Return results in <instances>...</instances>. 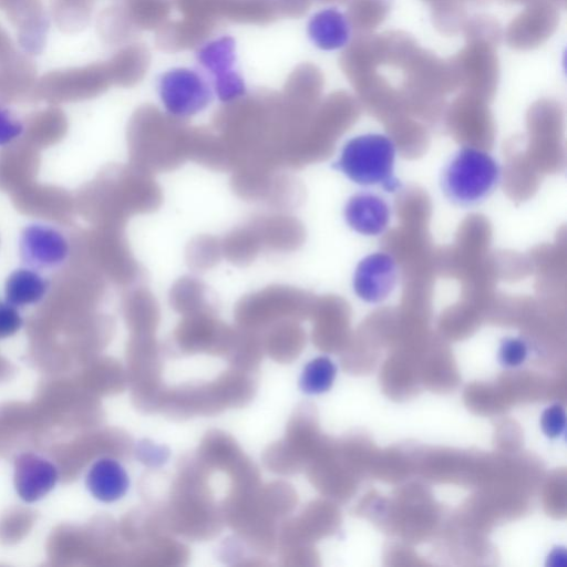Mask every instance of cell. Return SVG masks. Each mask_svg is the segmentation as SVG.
<instances>
[{
  "label": "cell",
  "instance_id": "cell-10",
  "mask_svg": "<svg viewBox=\"0 0 567 567\" xmlns=\"http://www.w3.org/2000/svg\"><path fill=\"white\" fill-rule=\"evenodd\" d=\"M20 252L24 262L33 268H52L66 259L69 244L56 229L31 225L22 233Z\"/></svg>",
  "mask_w": 567,
  "mask_h": 567
},
{
  "label": "cell",
  "instance_id": "cell-17",
  "mask_svg": "<svg viewBox=\"0 0 567 567\" xmlns=\"http://www.w3.org/2000/svg\"><path fill=\"white\" fill-rule=\"evenodd\" d=\"M337 375L333 361L324 355L317 357L305 365L299 386L307 394H321L332 386Z\"/></svg>",
  "mask_w": 567,
  "mask_h": 567
},
{
  "label": "cell",
  "instance_id": "cell-11",
  "mask_svg": "<svg viewBox=\"0 0 567 567\" xmlns=\"http://www.w3.org/2000/svg\"><path fill=\"white\" fill-rule=\"evenodd\" d=\"M100 70L94 65L50 71L37 82L35 90L51 101L75 100L91 93L99 84Z\"/></svg>",
  "mask_w": 567,
  "mask_h": 567
},
{
  "label": "cell",
  "instance_id": "cell-14",
  "mask_svg": "<svg viewBox=\"0 0 567 567\" xmlns=\"http://www.w3.org/2000/svg\"><path fill=\"white\" fill-rule=\"evenodd\" d=\"M37 68L30 55L14 51L0 59V100H11L35 90Z\"/></svg>",
  "mask_w": 567,
  "mask_h": 567
},
{
  "label": "cell",
  "instance_id": "cell-7",
  "mask_svg": "<svg viewBox=\"0 0 567 567\" xmlns=\"http://www.w3.org/2000/svg\"><path fill=\"white\" fill-rule=\"evenodd\" d=\"M399 279L395 259L384 251L363 257L357 265L352 288L354 293L367 303H380L393 292Z\"/></svg>",
  "mask_w": 567,
  "mask_h": 567
},
{
  "label": "cell",
  "instance_id": "cell-12",
  "mask_svg": "<svg viewBox=\"0 0 567 567\" xmlns=\"http://www.w3.org/2000/svg\"><path fill=\"white\" fill-rule=\"evenodd\" d=\"M347 225L363 236H380L389 227L391 208L380 195L361 190L349 197L343 208Z\"/></svg>",
  "mask_w": 567,
  "mask_h": 567
},
{
  "label": "cell",
  "instance_id": "cell-1",
  "mask_svg": "<svg viewBox=\"0 0 567 567\" xmlns=\"http://www.w3.org/2000/svg\"><path fill=\"white\" fill-rule=\"evenodd\" d=\"M207 471L197 458L183 464L172 486L169 504L162 512L167 530L193 539L218 534L223 516L207 486Z\"/></svg>",
  "mask_w": 567,
  "mask_h": 567
},
{
  "label": "cell",
  "instance_id": "cell-13",
  "mask_svg": "<svg viewBox=\"0 0 567 567\" xmlns=\"http://www.w3.org/2000/svg\"><path fill=\"white\" fill-rule=\"evenodd\" d=\"M91 495L102 503L121 499L130 486L128 475L122 464L113 457L95 461L85 477Z\"/></svg>",
  "mask_w": 567,
  "mask_h": 567
},
{
  "label": "cell",
  "instance_id": "cell-18",
  "mask_svg": "<svg viewBox=\"0 0 567 567\" xmlns=\"http://www.w3.org/2000/svg\"><path fill=\"white\" fill-rule=\"evenodd\" d=\"M87 9V0H52L51 12L61 31L74 33L85 25Z\"/></svg>",
  "mask_w": 567,
  "mask_h": 567
},
{
  "label": "cell",
  "instance_id": "cell-20",
  "mask_svg": "<svg viewBox=\"0 0 567 567\" xmlns=\"http://www.w3.org/2000/svg\"><path fill=\"white\" fill-rule=\"evenodd\" d=\"M540 429L551 440L559 439L566 430V412L561 404L555 403L547 406L540 415Z\"/></svg>",
  "mask_w": 567,
  "mask_h": 567
},
{
  "label": "cell",
  "instance_id": "cell-23",
  "mask_svg": "<svg viewBox=\"0 0 567 567\" xmlns=\"http://www.w3.org/2000/svg\"><path fill=\"white\" fill-rule=\"evenodd\" d=\"M23 125L6 107L0 105V146H6L18 138Z\"/></svg>",
  "mask_w": 567,
  "mask_h": 567
},
{
  "label": "cell",
  "instance_id": "cell-25",
  "mask_svg": "<svg viewBox=\"0 0 567 567\" xmlns=\"http://www.w3.org/2000/svg\"><path fill=\"white\" fill-rule=\"evenodd\" d=\"M566 564V550L564 547H556L548 556L547 565L560 567Z\"/></svg>",
  "mask_w": 567,
  "mask_h": 567
},
{
  "label": "cell",
  "instance_id": "cell-16",
  "mask_svg": "<svg viewBox=\"0 0 567 567\" xmlns=\"http://www.w3.org/2000/svg\"><path fill=\"white\" fill-rule=\"evenodd\" d=\"M48 290L44 278L31 268L13 271L6 281V300L18 307L31 306L41 301Z\"/></svg>",
  "mask_w": 567,
  "mask_h": 567
},
{
  "label": "cell",
  "instance_id": "cell-9",
  "mask_svg": "<svg viewBox=\"0 0 567 567\" xmlns=\"http://www.w3.org/2000/svg\"><path fill=\"white\" fill-rule=\"evenodd\" d=\"M58 480L56 466L39 454L25 452L14 460V488L25 503L42 499L55 487Z\"/></svg>",
  "mask_w": 567,
  "mask_h": 567
},
{
  "label": "cell",
  "instance_id": "cell-6",
  "mask_svg": "<svg viewBox=\"0 0 567 567\" xmlns=\"http://www.w3.org/2000/svg\"><path fill=\"white\" fill-rule=\"evenodd\" d=\"M202 66L213 75L214 90L221 102L235 101L246 93L243 78L234 70L235 41L223 35L203 44L196 53Z\"/></svg>",
  "mask_w": 567,
  "mask_h": 567
},
{
  "label": "cell",
  "instance_id": "cell-24",
  "mask_svg": "<svg viewBox=\"0 0 567 567\" xmlns=\"http://www.w3.org/2000/svg\"><path fill=\"white\" fill-rule=\"evenodd\" d=\"M16 51L13 42L8 33L0 27V59L6 58Z\"/></svg>",
  "mask_w": 567,
  "mask_h": 567
},
{
  "label": "cell",
  "instance_id": "cell-3",
  "mask_svg": "<svg viewBox=\"0 0 567 567\" xmlns=\"http://www.w3.org/2000/svg\"><path fill=\"white\" fill-rule=\"evenodd\" d=\"M255 392V382L248 372L234 369L215 381L165 390L159 410L173 417L215 414L225 409L241 406Z\"/></svg>",
  "mask_w": 567,
  "mask_h": 567
},
{
  "label": "cell",
  "instance_id": "cell-21",
  "mask_svg": "<svg viewBox=\"0 0 567 567\" xmlns=\"http://www.w3.org/2000/svg\"><path fill=\"white\" fill-rule=\"evenodd\" d=\"M22 323L23 320L18 308L7 300L0 301V339H6L17 333Z\"/></svg>",
  "mask_w": 567,
  "mask_h": 567
},
{
  "label": "cell",
  "instance_id": "cell-22",
  "mask_svg": "<svg viewBox=\"0 0 567 567\" xmlns=\"http://www.w3.org/2000/svg\"><path fill=\"white\" fill-rule=\"evenodd\" d=\"M136 456L143 464L155 467L167 461L169 452L165 446L145 440L138 444Z\"/></svg>",
  "mask_w": 567,
  "mask_h": 567
},
{
  "label": "cell",
  "instance_id": "cell-19",
  "mask_svg": "<svg viewBox=\"0 0 567 567\" xmlns=\"http://www.w3.org/2000/svg\"><path fill=\"white\" fill-rule=\"evenodd\" d=\"M528 357V346L520 338L504 339L497 351V361L505 369L522 365Z\"/></svg>",
  "mask_w": 567,
  "mask_h": 567
},
{
  "label": "cell",
  "instance_id": "cell-5",
  "mask_svg": "<svg viewBox=\"0 0 567 567\" xmlns=\"http://www.w3.org/2000/svg\"><path fill=\"white\" fill-rule=\"evenodd\" d=\"M158 95L168 114L189 117L205 110L213 100L207 81L195 70L175 68L158 80Z\"/></svg>",
  "mask_w": 567,
  "mask_h": 567
},
{
  "label": "cell",
  "instance_id": "cell-8",
  "mask_svg": "<svg viewBox=\"0 0 567 567\" xmlns=\"http://www.w3.org/2000/svg\"><path fill=\"white\" fill-rule=\"evenodd\" d=\"M0 10L16 28L23 52L28 55L40 54L49 31V18L42 0H0Z\"/></svg>",
  "mask_w": 567,
  "mask_h": 567
},
{
  "label": "cell",
  "instance_id": "cell-2",
  "mask_svg": "<svg viewBox=\"0 0 567 567\" xmlns=\"http://www.w3.org/2000/svg\"><path fill=\"white\" fill-rule=\"evenodd\" d=\"M501 176V166L489 153L463 146L442 166L439 185L451 204L473 208L483 204L496 190Z\"/></svg>",
  "mask_w": 567,
  "mask_h": 567
},
{
  "label": "cell",
  "instance_id": "cell-4",
  "mask_svg": "<svg viewBox=\"0 0 567 567\" xmlns=\"http://www.w3.org/2000/svg\"><path fill=\"white\" fill-rule=\"evenodd\" d=\"M394 142L380 133H367L348 140L332 167L361 186H379L396 192L401 182L394 175Z\"/></svg>",
  "mask_w": 567,
  "mask_h": 567
},
{
  "label": "cell",
  "instance_id": "cell-15",
  "mask_svg": "<svg viewBox=\"0 0 567 567\" xmlns=\"http://www.w3.org/2000/svg\"><path fill=\"white\" fill-rule=\"evenodd\" d=\"M308 35L321 50L342 48L350 38V24L342 12L334 8L323 9L308 22Z\"/></svg>",
  "mask_w": 567,
  "mask_h": 567
}]
</instances>
